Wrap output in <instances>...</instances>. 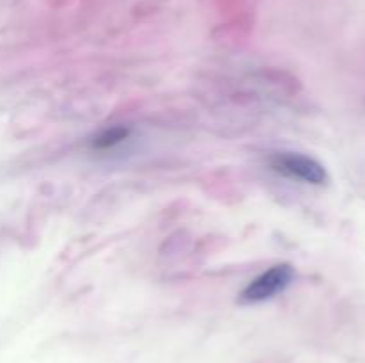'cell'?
Segmentation results:
<instances>
[{
    "label": "cell",
    "instance_id": "6da1fadb",
    "mask_svg": "<svg viewBox=\"0 0 365 363\" xmlns=\"http://www.w3.org/2000/svg\"><path fill=\"white\" fill-rule=\"evenodd\" d=\"M271 167L284 177L294 178V180L307 182V184L321 185L327 182V169L316 159L303 153H277L271 157Z\"/></svg>",
    "mask_w": 365,
    "mask_h": 363
},
{
    "label": "cell",
    "instance_id": "7a4b0ae2",
    "mask_svg": "<svg viewBox=\"0 0 365 363\" xmlns=\"http://www.w3.org/2000/svg\"><path fill=\"white\" fill-rule=\"evenodd\" d=\"M294 278V270L287 263H280V265L271 267L269 270H264L260 276L252 280L248 287L242 290V299L248 302H260L266 299L274 298L278 292L285 290L287 285L291 283Z\"/></svg>",
    "mask_w": 365,
    "mask_h": 363
},
{
    "label": "cell",
    "instance_id": "3957f363",
    "mask_svg": "<svg viewBox=\"0 0 365 363\" xmlns=\"http://www.w3.org/2000/svg\"><path fill=\"white\" fill-rule=\"evenodd\" d=\"M128 134H130V130L125 127L107 128V130L100 132V134L93 139V148H96V149L114 148L116 144L123 142L125 139L128 137Z\"/></svg>",
    "mask_w": 365,
    "mask_h": 363
}]
</instances>
